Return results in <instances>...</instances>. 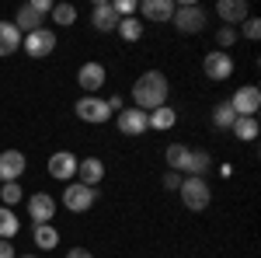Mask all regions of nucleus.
I'll return each mask as SVG.
<instances>
[{"instance_id": "obj_27", "label": "nucleus", "mask_w": 261, "mask_h": 258, "mask_svg": "<svg viewBox=\"0 0 261 258\" xmlns=\"http://www.w3.org/2000/svg\"><path fill=\"white\" fill-rule=\"evenodd\" d=\"M233 136L237 139H244V143H251V139H258V119H237L233 126Z\"/></svg>"}, {"instance_id": "obj_16", "label": "nucleus", "mask_w": 261, "mask_h": 258, "mask_svg": "<svg viewBox=\"0 0 261 258\" xmlns=\"http://www.w3.org/2000/svg\"><path fill=\"white\" fill-rule=\"evenodd\" d=\"M14 28L24 32V35H28V32H39V28H45V14H39L32 4H21L18 14H14Z\"/></svg>"}, {"instance_id": "obj_14", "label": "nucleus", "mask_w": 261, "mask_h": 258, "mask_svg": "<svg viewBox=\"0 0 261 258\" xmlns=\"http://www.w3.org/2000/svg\"><path fill=\"white\" fill-rule=\"evenodd\" d=\"M105 80H108V70H105L101 63H84V66H81V74H77V84H81L87 95H98Z\"/></svg>"}, {"instance_id": "obj_2", "label": "nucleus", "mask_w": 261, "mask_h": 258, "mask_svg": "<svg viewBox=\"0 0 261 258\" xmlns=\"http://www.w3.org/2000/svg\"><path fill=\"white\" fill-rule=\"evenodd\" d=\"M178 196H181V202H185V209L202 213V209H209V202H213V189H209L205 178H181Z\"/></svg>"}, {"instance_id": "obj_8", "label": "nucleus", "mask_w": 261, "mask_h": 258, "mask_svg": "<svg viewBox=\"0 0 261 258\" xmlns=\"http://www.w3.org/2000/svg\"><path fill=\"white\" fill-rule=\"evenodd\" d=\"M115 126H119V133H125V136H143L150 129V115L140 112V108H133V105H125L122 112H115Z\"/></svg>"}, {"instance_id": "obj_4", "label": "nucleus", "mask_w": 261, "mask_h": 258, "mask_svg": "<svg viewBox=\"0 0 261 258\" xmlns=\"http://www.w3.org/2000/svg\"><path fill=\"white\" fill-rule=\"evenodd\" d=\"M230 108L237 112V119H258V108H261V91L254 84H244L233 91L230 98Z\"/></svg>"}, {"instance_id": "obj_34", "label": "nucleus", "mask_w": 261, "mask_h": 258, "mask_svg": "<svg viewBox=\"0 0 261 258\" xmlns=\"http://www.w3.org/2000/svg\"><path fill=\"white\" fill-rule=\"evenodd\" d=\"M28 4H32L39 14H49V11H53V0H28Z\"/></svg>"}, {"instance_id": "obj_37", "label": "nucleus", "mask_w": 261, "mask_h": 258, "mask_svg": "<svg viewBox=\"0 0 261 258\" xmlns=\"http://www.w3.org/2000/svg\"><path fill=\"white\" fill-rule=\"evenodd\" d=\"M66 258H94V255H91L87 248H70V251H66Z\"/></svg>"}, {"instance_id": "obj_12", "label": "nucleus", "mask_w": 261, "mask_h": 258, "mask_svg": "<svg viewBox=\"0 0 261 258\" xmlns=\"http://www.w3.org/2000/svg\"><path fill=\"white\" fill-rule=\"evenodd\" d=\"M24 168H28V157L21 150H4L0 154V181H21Z\"/></svg>"}, {"instance_id": "obj_38", "label": "nucleus", "mask_w": 261, "mask_h": 258, "mask_svg": "<svg viewBox=\"0 0 261 258\" xmlns=\"http://www.w3.org/2000/svg\"><path fill=\"white\" fill-rule=\"evenodd\" d=\"M18 258H39V255H18Z\"/></svg>"}, {"instance_id": "obj_13", "label": "nucleus", "mask_w": 261, "mask_h": 258, "mask_svg": "<svg viewBox=\"0 0 261 258\" xmlns=\"http://www.w3.org/2000/svg\"><path fill=\"white\" fill-rule=\"evenodd\" d=\"M216 14L226 28H233V25H241V21L251 18V11H247V0H220L216 4Z\"/></svg>"}, {"instance_id": "obj_36", "label": "nucleus", "mask_w": 261, "mask_h": 258, "mask_svg": "<svg viewBox=\"0 0 261 258\" xmlns=\"http://www.w3.org/2000/svg\"><path fill=\"white\" fill-rule=\"evenodd\" d=\"M108 101V108H112V112H122V108H125V101L119 98V95H112V98H105Z\"/></svg>"}, {"instance_id": "obj_17", "label": "nucleus", "mask_w": 261, "mask_h": 258, "mask_svg": "<svg viewBox=\"0 0 261 258\" xmlns=\"http://www.w3.org/2000/svg\"><path fill=\"white\" fill-rule=\"evenodd\" d=\"M174 0H143L140 4V11H143V18L146 21H171L174 18Z\"/></svg>"}, {"instance_id": "obj_24", "label": "nucleus", "mask_w": 261, "mask_h": 258, "mask_svg": "<svg viewBox=\"0 0 261 258\" xmlns=\"http://www.w3.org/2000/svg\"><path fill=\"white\" fill-rule=\"evenodd\" d=\"M115 32H119L125 42H140L143 39V21L140 18H119V28H115Z\"/></svg>"}, {"instance_id": "obj_19", "label": "nucleus", "mask_w": 261, "mask_h": 258, "mask_svg": "<svg viewBox=\"0 0 261 258\" xmlns=\"http://www.w3.org/2000/svg\"><path fill=\"white\" fill-rule=\"evenodd\" d=\"M209 168H213V154L209 150H188V164H185L188 178H205Z\"/></svg>"}, {"instance_id": "obj_31", "label": "nucleus", "mask_w": 261, "mask_h": 258, "mask_svg": "<svg viewBox=\"0 0 261 258\" xmlns=\"http://www.w3.org/2000/svg\"><path fill=\"white\" fill-rule=\"evenodd\" d=\"M237 35H244V39H251V42L261 39V21L254 18V14H251L247 21H241V32H237Z\"/></svg>"}, {"instance_id": "obj_22", "label": "nucleus", "mask_w": 261, "mask_h": 258, "mask_svg": "<svg viewBox=\"0 0 261 258\" xmlns=\"http://www.w3.org/2000/svg\"><path fill=\"white\" fill-rule=\"evenodd\" d=\"M188 150L192 147H185V143H171L167 147V171H178V175H185V164H188Z\"/></svg>"}, {"instance_id": "obj_29", "label": "nucleus", "mask_w": 261, "mask_h": 258, "mask_svg": "<svg viewBox=\"0 0 261 258\" xmlns=\"http://www.w3.org/2000/svg\"><path fill=\"white\" fill-rule=\"evenodd\" d=\"M49 14H53L56 25L66 28V25H73V21H77V7H73V4H53V11H49Z\"/></svg>"}, {"instance_id": "obj_30", "label": "nucleus", "mask_w": 261, "mask_h": 258, "mask_svg": "<svg viewBox=\"0 0 261 258\" xmlns=\"http://www.w3.org/2000/svg\"><path fill=\"white\" fill-rule=\"evenodd\" d=\"M237 39H241V35H237V28H216V45H220V53H226Z\"/></svg>"}, {"instance_id": "obj_1", "label": "nucleus", "mask_w": 261, "mask_h": 258, "mask_svg": "<svg viewBox=\"0 0 261 258\" xmlns=\"http://www.w3.org/2000/svg\"><path fill=\"white\" fill-rule=\"evenodd\" d=\"M167 95H171V84L164 77L161 70H146L140 74V80L133 84V108H140V112H153V108H161L167 105Z\"/></svg>"}, {"instance_id": "obj_15", "label": "nucleus", "mask_w": 261, "mask_h": 258, "mask_svg": "<svg viewBox=\"0 0 261 258\" xmlns=\"http://www.w3.org/2000/svg\"><path fill=\"white\" fill-rule=\"evenodd\" d=\"M91 28H98L101 35L115 32V28H119V14H115V7H112V4H105V0H98V4H94V11H91Z\"/></svg>"}, {"instance_id": "obj_18", "label": "nucleus", "mask_w": 261, "mask_h": 258, "mask_svg": "<svg viewBox=\"0 0 261 258\" xmlns=\"http://www.w3.org/2000/svg\"><path fill=\"white\" fill-rule=\"evenodd\" d=\"M101 178H105V164H101L98 157H84L81 164H77V181H81V185H91V189H94Z\"/></svg>"}, {"instance_id": "obj_7", "label": "nucleus", "mask_w": 261, "mask_h": 258, "mask_svg": "<svg viewBox=\"0 0 261 258\" xmlns=\"http://www.w3.org/2000/svg\"><path fill=\"white\" fill-rule=\"evenodd\" d=\"M21 49H24L32 60H42V56H49V53L56 49V32H53V28L28 32V35H21Z\"/></svg>"}, {"instance_id": "obj_32", "label": "nucleus", "mask_w": 261, "mask_h": 258, "mask_svg": "<svg viewBox=\"0 0 261 258\" xmlns=\"http://www.w3.org/2000/svg\"><path fill=\"white\" fill-rule=\"evenodd\" d=\"M112 7H115V14H119V18H133V14L140 11V4H136V0H119V4H112Z\"/></svg>"}, {"instance_id": "obj_26", "label": "nucleus", "mask_w": 261, "mask_h": 258, "mask_svg": "<svg viewBox=\"0 0 261 258\" xmlns=\"http://www.w3.org/2000/svg\"><path fill=\"white\" fill-rule=\"evenodd\" d=\"M14 234H18V217H14V209L0 206V241H11Z\"/></svg>"}, {"instance_id": "obj_6", "label": "nucleus", "mask_w": 261, "mask_h": 258, "mask_svg": "<svg viewBox=\"0 0 261 258\" xmlns=\"http://www.w3.org/2000/svg\"><path fill=\"white\" fill-rule=\"evenodd\" d=\"M94 199H98V192L91 185H81V181H66V189H63V206L70 213H87L94 206Z\"/></svg>"}, {"instance_id": "obj_5", "label": "nucleus", "mask_w": 261, "mask_h": 258, "mask_svg": "<svg viewBox=\"0 0 261 258\" xmlns=\"http://www.w3.org/2000/svg\"><path fill=\"white\" fill-rule=\"evenodd\" d=\"M171 21H174V28L181 35H199L205 28V11L199 4H181V7H174V18Z\"/></svg>"}, {"instance_id": "obj_25", "label": "nucleus", "mask_w": 261, "mask_h": 258, "mask_svg": "<svg viewBox=\"0 0 261 258\" xmlns=\"http://www.w3.org/2000/svg\"><path fill=\"white\" fill-rule=\"evenodd\" d=\"M233 122H237V112L230 108V101H220V105L213 108V126H216V129H230Z\"/></svg>"}, {"instance_id": "obj_3", "label": "nucleus", "mask_w": 261, "mask_h": 258, "mask_svg": "<svg viewBox=\"0 0 261 258\" xmlns=\"http://www.w3.org/2000/svg\"><path fill=\"white\" fill-rule=\"evenodd\" d=\"M73 112H77V119H81V122H91V126H101V122L112 119V108H108V101L98 98V95H84V98H77Z\"/></svg>"}, {"instance_id": "obj_21", "label": "nucleus", "mask_w": 261, "mask_h": 258, "mask_svg": "<svg viewBox=\"0 0 261 258\" xmlns=\"http://www.w3.org/2000/svg\"><path fill=\"white\" fill-rule=\"evenodd\" d=\"M21 45V32L14 28V21H0V56H14Z\"/></svg>"}, {"instance_id": "obj_20", "label": "nucleus", "mask_w": 261, "mask_h": 258, "mask_svg": "<svg viewBox=\"0 0 261 258\" xmlns=\"http://www.w3.org/2000/svg\"><path fill=\"white\" fill-rule=\"evenodd\" d=\"M32 241H35V248H42V251H53L60 244V230L53 223H35L32 227Z\"/></svg>"}, {"instance_id": "obj_10", "label": "nucleus", "mask_w": 261, "mask_h": 258, "mask_svg": "<svg viewBox=\"0 0 261 258\" xmlns=\"http://www.w3.org/2000/svg\"><path fill=\"white\" fill-rule=\"evenodd\" d=\"M77 164H81V157H73L70 150H56L49 157V175L60 181H73L77 178Z\"/></svg>"}, {"instance_id": "obj_33", "label": "nucleus", "mask_w": 261, "mask_h": 258, "mask_svg": "<svg viewBox=\"0 0 261 258\" xmlns=\"http://www.w3.org/2000/svg\"><path fill=\"white\" fill-rule=\"evenodd\" d=\"M164 189H171V192H178V189H181V175H178V171H167V175H164Z\"/></svg>"}, {"instance_id": "obj_11", "label": "nucleus", "mask_w": 261, "mask_h": 258, "mask_svg": "<svg viewBox=\"0 0 261 258\" xmlns=\"http://www.w3.org/2000/svg\"><path fill=\"white\" fill-rule=\"evenodd\" d=\"M28 217H32V223H53L56 199L49 196V192H35V196L28 199Z\"/></svg>"}, {"instance_id": "obj_23", "label": "nucleus", "mask_w": 261, "mask_h": 258, "mask_svg": "<svg viewBox=\"0 0 261 258\" xmlns=\"http://www.w3.org/2000/svg\"><path fill=\"white\" fill-rule=\"evenodd\" d=\"M174 122H178V112L171 105H161L150 112V129H174Z\"/></svg>"}, {"instance_id": "obj_35", "label": "nucleus", "mask_w": 261, "mask_h": 258, "mask_svg": "<svg viewBox=\"0 0 261 258\" xmlns=\"http://www.w3.org/2000/svg\"><path fill=\"white\" fill-rule=\"evenodd\" d=\"M0 258H18V251H14L11 241H0Z\"/></svg>"}, {"instance_id": "obj_9", "label": "nucleus", "mask_w": 261, "mask_h": 258, "mask_svg": "<svg viewBox=\"0 0 261 258\" xmlns=\"http://www.w3.org/2000/svg\"><path fill=\"white\" fill-rule=\"evenodd\" d=\"M202 74L209 80H226L233 74V56L230 53H220V49H213V53H205V60H202Z\"/></svg>"}, {"instance_id": "obj_28", "label": "nucleus", "mask_w": 261, "mask_h": 258, "mask_svg": "<svg viewBox=\"0 0 261 258\" xmlns=\"http://www.w3.org/2000/svg\"><path fill=\"white\" fill-rule=\"evenodd\" d=\"M21 196H24V192H21V181H0V199H4L7 209H14L21 202Z\"/></svg>"}]
</instances>
